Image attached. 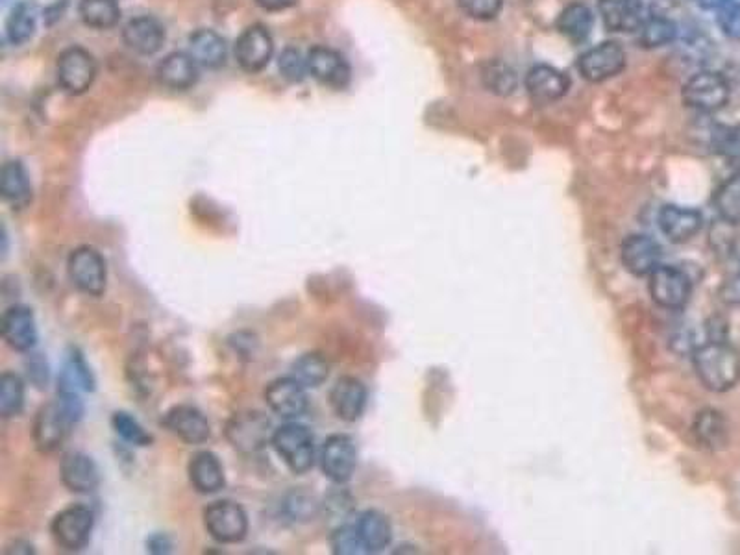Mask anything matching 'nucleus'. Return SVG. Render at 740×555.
<instances>
[{"mask_svg": "<svg viewBox=\"0 0 740 555\" xmlns=\"http://www.w3.org/2000/svg\"><path fill=\"white\" fill-rule=\"evenodd\" d=\"M692 363L698 380L713 393H728L740 382V354L724 339L696 346Z\"/></svg>", "mask_w": 740, "mask_h": 555, "instance_id": "f257e3e1", "label": "nucleus"}, {"mask_svg": "<svg viewBox=\"0 0 740 555\" xmlns=\"http://www.w3.org/2000/svg\"><path fill=\"white\" fill-rule=\"evenodd\" d=\"M272 446L293 474H306L315 465V439L304 424L287 422L272 433Z\"/></svg>", "mask_w": 740, "mask_h": 555, "instance_id": "f03ea898", "label": "nucleus"}, {"mask_svg": "<svg viewBox=\"0 0 740 555\" xmlns=\"http://www.w3.org/2000/svg\"><path fill=\"white\" fill-rule=\"evenodd\" d=\"M67 276L80 293L102 296L108 285L106 259L95 247L74 248L67 258Z\"/></svg>", "mask_w": 740, "mask_h": 555, "instance_id": "7ed1b4c3", "label": "nucleus"}, {"mask_svg": "<svg viewBox=\"0 0 740 555\" xmlns=\"http://www.w3.org/2000/svg\"><path fill=\"white\" fill-rule=\"evenodd\" d=\"M226 439L241 454H256L272 441V422L261 411H239L226 422Z\"/></svg>", "mask_w": 740, "mask_h": 555, "instance_id": "20e7f679", "label": "nucleus"}, {"mask_svg": "<svg viewBox=\"0 0 740 555\" xmlns=\"http://www.w3.org/2000/svg\"><path fill=\"white\" fill-rule=\"evenodd\" d=\"M731 89L728 80L715 71L692 74L681 89V100L687 108L700 113H715L729 102Z\"/></svg>", "mask_w": 740, "mask_h": 555, "instance_id": "39448f33", "label": "nucleus"}, {"mask_svg": "<svg viewBox=\"0 0 740 555\" xmlns=\"http://www.w3.org/2000/svg\"><path fill=\"white\" fill-rule=\"evenodd\" d=\"M204 528L211 539L221 544H239L247 539L248 515L243 506L219 500L204 509Z\"/></svg>", "mask_w": 740, "mask_h": 555, "instance_id": "423d86ee", "label": "nucleus"}, {"mask_svg": "<svg viewBox=\"0 0 740 555\" xmlns=\"http://www.w3.org/2000/svg\"><path fill=\"white\" fill-rule=\"evenodd\" d=\"M95 526V515L87 506H69L62 509L50 522V535L67 552L84 550Z\"/></svg>", "mask_w": 740, "mask_h": 555, "instance_id": "0eeeda50", "label": "nucleus"}, {"mask_svg": "<svg viewBox=\"0 0 740 555\" xmlns=\"http://www.w3.org/2000/svg\"><path fill=\"white\" fill-rule=\"evenodd\" d=\"M78 422L69 415L60 400L39 407L32 426L34 443L41 452H54L62 446Z\"/></svg>", "mask_w": 740, "mask_h": 555, "instance_id": "6e6552de", "label": "nucleus"}, {"mask_svg": "<svg viewBox=\"0 0 740 555\" xmlns=\"http://www.w3.org/2000/svg\"><path fill=\"white\" fill-rule=\"evenodd\" d=\"M628 56L617 41H604L585 50L578 60V71L591 84H602L626 69Z\"/></svg>", "mask_w": 740, "mask_h": 555, "instance_id": "1a4fd4ad", "label": "nucleus"}, {"mask_svg": "<svg viewBox=\"0 0 740 555\" xmlns=\"http://www.w3.org/2000/svg\"><path fill=\"white\" fill-rule=\"evenodd\" d=\"M650 295L659 308L679 311L691 300V278L678 267L659 265L650 274Z\"/></svg>", "mask_w": 740, "mask_h": 555, "instance_id": "9d476101", "label": "nucleus"}, {"mask_svg": "<svg viewBox=\"0 0 740 555\" xmlns=\"http://www.w3.org/2000/svg\"><path fill=\"white\" fill-rule=\"evenodd\" d=\"M322 474L328 480L343 485L352 480L358 467V448L350 435L335 433L330 435L321 448Z\"/></svg>", "mask_w": 740, "mask_h": 555, "instance_id": "9b49d317", "label": "nucleus"}, {"mask_svg": "<svg viewBox=\"0 0 740 555\" xmlns=\"http://www.w3.org/2000/svg\"><path fill=\"white\" fill-rule=\"evenodd\" d=\"M97 78L95 58L80 47L63 50L58 58V82L69 95H82Z\"/></svg>", "mask_w": 740, "mask_h": 555, "instance_id": "f8f14e48", "label": "nucleus"}, {"mask_svg": "<svg viewBox=\"0 0 740 555\" xmlns=\"http://www.w3.org/2000/svg\"><path fill=\"white\" fill-rule=\"evenodd\" d=\"M161 424L180 441L191 446L208 443L211 437L210 420L191 404L173 406L161 419Z\"/></svg>", "mask_w": 740, "mask_h": 555, "instance_id": "ddd939ff", "label": "nucleus"}, {"mask_svg": "<svg viewBox=\"0 0 740 555\" xmlns=\"http://www.w3.org/2000/svg\"><path fill=\"white\" fill-rule=\"evenodd\" d=\"M265 402L274 415L285 420L300 419L308 411V393L302 383L295 378L285 376L267 385Z\"/></svg>", "mask_w": 740, "mask_h": 555, "instance_id": "4468645a", "label": "nucleus"}, {"mask_svg": "<svg viewBox=\"0 0 740 555\" xmlns=\"http://www.w3.org/2000/svg\"><path fill=\"white\" fill-rule=\"evenodd\" d=\"M274 54V41L265 26H248L235 43V60L247 73L263 71Z\"/></svg>", "mask_w": 740, "mask_h": 555, "instance_id": "2eb2a0df", "label": "nucleus"}, {"mask_svg": "<svg viewBox=\"0 0 740 555\" xmlns=\"http://www.w3.org/2000/svg\"><path fill=\"white\" fill-rule=\"evenodd\" d=\"M0 333L6 345L15 352H32L37 343L34 311L23 304H13L2 313Z\"/></svg>", "mask_w": 740, "mask_h": 555, "instance_id": "dca6fc26", "label": "nucleus"}, {"mask_svg": "<svg viewBox=\"0 0 740 555\" xmlns=\"http://www.w3.org/2000/svg\"><path fill=\"white\" fill-rule=\"evenodd\" d=\"M524 87L533 104L546 106V104H554L567 95L570 89V78L552 65H535L526 74Z\"/></svg>", "mask_w": 740, "mask_h": 555, "instance_id": "f3484780", "label": "nucleus"}, {"mask_svg": "<svg viewBox=\"0 0 740 555\" xmlns=\"http://www.w3.org/2000/svg\"><path fill=\"white\" fill-rule=\"evenodd\" d=\"M330 406L337 419L356 422L365 413L369 393L365 383L354 376H341L330 389Z\"/></svg>", "mask_w": 740, "mask_h": 555, "instance_id": "a211bd4d", "label": "nucleus"}, {"mask_svg": "<svg viewBox=\"0 0 740 555\" xmlns=\"http://www.w3.org/2000/svg\"><path fill=\"white\" fill-rule=\"evenodd\" d=\"M308 69L309 74L319 84L332 89H345L352 78V71L345 56L328 47H315L309 50Z\"/></svg>", "mask_w": 740, "mask_h": 555, "instance_id": "6ab92c4d", "label": "nucleus"}, {"mask_svg": "<svg viewBox=\"0 0 740 555\" xmlns=\"http://www.w3.org/2000/svg\"><path fill=\"white\" fill-rule=\"evenodd\" d=\"M60 478L63 485L74 494L95 493L102 481L95 459L84 452H69L63 456Z\"/></svg>", "mask_w": 740, "mask_h": 555, "instance_id": "aec40b11", "label": "nucleus"}, {"mask_svg": "<svg viewBox=\"0 0 740 555\" xmlns=\"http://www.w3.org/2000/svg\"><path fill=\"white\" fill-rule=\"evenodd\" d=\"M661 258L663 248L650 235H629L622 243V263L637 278L650 276L661 265Z\"/></svg>", "mask_w": 740, "mask_h": 555, "instance_id": "412c9836", "label": "nucleus"}, {"mask_svg": "<svg viewBox=\"0 0 740 555\" xmlns=\"http://www.w3.org/2000/svg\"><path fill=\"white\" fill-rule=\"evenodd\" d=\"M659 230L672 243H687L694 235L700 234L703 215L694 208H683L676 204H666L657 215Z\"/></svg>", "mask_w": 740, "mask_h": 555, "instance_id": "4be33fe9", "label": "nucleus"}, {"mask_svg": "<svg viewBox=\"0 0 740 555\" xmlns=\"http://www.w3.org/2000/svg\"><path fill=\"white\" fill-rule=\"evenodd\" d=\"M126 47L139 56H154L165 45V28L156 17L141 15L124 26Z\"/></svg>", "mask_w": 740, "mask_h": 555, "instance_id": "5701e85b", "label": "nucleus"}, {"mask_svg": "<svg viewBox=\"0 0 740 555\" xmlns=\"http://www.w3.org/2000/svg\"><path fill=\"white\" fill-rule=\"evenodd\" d=\"M187 476L191 487L200 494L219 493L226 485L221 459L210 450H200L189 459Z\"/></svg>", "mask_w": 740, "mask_h": 555, "instance_id": "b1692460", "label": "nucleus"}, {"mask_svg": "<svg viewBox=\"0 0 740 555\" xmlns=\"http://www.w3.org/2000/svg\"><path fill=\"white\" fill-rule=\"evenodd\" d=\"M598 13L609 32H637L648 17L641 0H598Z\"/></svg>", "mask_w": 740, "mask_h": 555, "instance_id": "393cba45", "label": "nucleus"}, {"mask_svg": "<svg viewBox=\"0 0 740 555\" xmlns=\"http://www.w3.org/2000/svg\"><path fill=\"white\" fill-rule=\"evenodd\" d=\"M0 193L13 210H23L32 202V184L25 165L19 160L6 161L0 173Z\"/></svg>", "mask_w": 740, "mask_h": 555, "instance_id": "a878e982", "label": "nucleus"}, {"mask_svg": "<svg viewBox=\"0 0 740 555\" xmlns=\"http://www.w3.org/2000/svg\"><path fill=\"white\" fill-rule=\"evenodd\" d=\"M696 443L705 450H722L729 443V422L718 409H703L692 424Z\"/></svg>", "mask_w": 740, "mask_h": 555, "instance_id": "bb28decb", "label": "nucleus"}, {"mask_svg": "<svg viewBox=\"0 0 740 555\" xmlns=\"http://www.w3.org/2000/svg\"><path fill=\"white\" fill-rule=\"evenodd\" d=\"M356 530L367 554L383 552L393 541L391 520L378 509L363 511L356 522Z\"/></svg>", "mask_w": 740, "mask_h": 555, "instance_id": "cd10ccee", "label": "nucleus"}, {"mask_svg": "<svg viewBox=\"0 0 740 555\" xmlns=\"http://www.w3.org/2000/svg\"><path fill=\"white\" fill-rule=\"evenodd\" d=\"M197 63L185 52H173L158 65L161 86L173 91H185L197 82Z\"/></svg>", "mask_w": 740, "mask_h": 555, "instance_id": "c85d7f7f", "label": "nucleus"}, {"mask_svg": "<svg viewBox=\"0 0 740 555\" xmlns=\"http://www.w3.org/2000/svg\"><path fill=\"white\" fill-rule=\"evenodd\" d=\"M197 65L206 69H219L226 62V41L215 30L202 28L189 37V52Z\"/></svg>", "mask_w": 740, "mask_h": 555, "instance_id": "c756f323", "label": "nucleus"}, {"mask_svg": "<svg viewBox=\"0 0 740 555\" xmlns=\"http://www.w3.org/2000/svg\"><path fill=\"white\" fill-rule=\"evenodd\" d=\"M555 28L561 36L574 45H581L591 36L594 28V13L583 2H570L563 12L559 13Z\"/></svg>", "mask_w": 740, "mask_h": 555, "instance_id": "7c9ffc66", "label": "nucleus"}, {"mask_svg": "<svg viewBox=\"0 0 740 555\" xmlns=\"http://www.w3.org/2000/svg\"><path fill=\"white\" fill-rule=\"evenodd\" d=\"M37 28V6L30 0H23L13 6L12 13L6 21V39L15 47L30 41Z\"/></svg>", "mask_w": 740, "mask_h": 555, "instance_id": "2f4dec72", "label": "nucleus"}, {"mask_svg": "<svg viewBox=\"0 0 740 555\" xmlns=\"http://www.w3.org/2000/svg\"><path fill=\"white\" fill-rule=\"evenodd\" d=\"M80 19L95 30H108L119 23L121 6L117 0H80Z\"/></svg>", "mask_w": 740, "mask_h": 555, "instance_id": "473e14b6", "label": "nucleus"}, {"mask_svg": "<svg viewBox=\"0 0 740 555\" xmlns=\"http://www.w3.org/2000/svg\"><path fill=\"white\" fill-rule=\"evenodd\" d=\"M289 376L295 378L296 382L302 383L306 389H317L328 380L330 365H328L326 359L322 358L321 354L309 352V354H304V356H300V358L293 361Z\"/></svg>", "mask_w": 740, "mask_h": 555, "instance_id": "72a5a7b5", "label": "nucleus"}, {"mask_svg": "<svg viewBox=\"0 0 740 555\" xmlns=\"http://www.w3.org/2000/svg\"><path fill=\"white\" fill-rule=\"evenodd\" d=\"M637 32L644 49H661L676 41L678 26L663 15H648Z\"/></svg>", "mask_w": 740, "mask_h": 555, "instance_id": "f704fd0d", "label": "nucleus"}, {"mask_svg": "<svg viewBox=\"0 0 740 555\" xmlns=\"http://www.w3.org/2000/svg\"><path fill=\"white\" fill-rule=\"evenodd\" d=\"M481 82L494 95H513L518 86L517 73L500 60H489L481 65Z\"/></svg>", "mask_w": 740, "mask_h": 555, "instance_id": "c9c22d12", "label": "nucleus"}, {"mask_svg": "<svg viewBox=\"0 0 740 555\" xmlns=\"http://www.w3.org/2000/svg\"><path fill=\"white\" fill-rule=\"evenodd\" d=\"M25 407V382L15 372H4L0 376V415L13 419L21 415Z\"/></svg>", "mask_w": 740, "mask_h": 555, "instance_id": "e433bc0d", "label": "nucleus"}, {"mask_svg": "<svg viewBox=\"0 0 740 555\" xmlns=\"http://www.w3.org/2000/svg\"><path fill=\"white\" fill-rule=\"evenodd\" d=\"M716 213L726 224L740 222V174L726 180L713 197Z\"/></svg>", "mask_w": 740, "mask_h": 555, "instance_id": "4c0bfd02", "label": "nucleus"}, {"mask_svg": "<svg viewBox=\"0 0 740 555\" xmlns=\"http://www.w3.org/2000/svg\"><path fill=\"white\" fill-rule=\"evenodd\" d=\"M111 428L123 441L134 446H150L154 443V437L126 411H115L111 415Z\"/></svg>", "mask_w": 740, "mask_h": 555, "instance_id": "58836bf2", "label": "nucleus"}, {"mask_svg": "<svg viewBox=\"0 0 740 555\" xmlns=\"http://www.w3.org/2000/svg\"><path fill=\"white\" fill-rule=\"evenodd\" d=\"M711 148L716 154L740 161V124L737 126H715L711 132Z\"/></svg>", "mask_w": 740, "mask_h": 555, "instance_id": "ea45409f", "label": "nucleus"}, {"mask_svg": "<svg viewBox=\"0 0 740 555\" xmlns=\"http://www.w3.org/2000/svg\"><path fill=\"white\" fill-rule=\"evenodd\" d=\"M330 544H332V552L337 555H359L367 554L365 546L359 539L358 530H356V524L350 526H341L337 530L333 531L332 537H330Z\"/></svg>", "mask_w": 740, "mask_h": 555, "instance_id": "a19ab883", "label": "nucleus"}, {"mask_svg": "<svg viewBox=\"0 0 740 555\" xmlns=\"http://www.w3.org/2000/svg\"><path fill=\"white\" fill-rule=\"evenodd\" d=\"M278 67H280V73H282L285 80H289L293 84L302 82L309 74L308 58H304L300 54V50L293 49V47H289V49L282 52V56L278 60Z\"/></svg>", "mask_w": 740, "mask_h": 555, "instance_id": "79ce46f5", "label": "nucleus"}, {"mask_svg": "<svg viewBox=\"0 0 740 555\" xmlns=\"http://www.w3.org/2000/svg\"><path fill=\"white\" fill-rule=\"evenodd\" d=\"M459 8L476 21H493L502 12L504 0H457Z\"/></svg>", "mask_w": 740, "mask_h": 555, "instance_id": "37998d69", "label": "nucleus"}, {"mask_svg": "<svg viewBox=\"0 0 740 555\" xmlns=\"http://www.w3.org/2000/svg\"><path fill=\"white\" fill-rule=\"evenodd\" d=\"M716 25L731 41H740V2L733 0L716 12Z\"/></svg>", "mask_w": 740, "mask_h": 555, "instance_id": "c03bdc74", "label": "nucleus"}, {"mask_svg": "<svg viewBox=\"0 0 740 555\" xmlns=\"http://www.w3.org/2000/svg\"><path fill=\"white\" fill-rule=\"evenodd\" d=\"M26 378L30 383L43 391L49 385V363L37 352H28V358L25 361Z\"/></svg>", "mask_w": 740, "mask_h": 555, "instance_id": "a18cd8bd", "label": "nucleus"}, {"mask_svg": "<svg viewBox=\"0 0 740 555\" xmlns=\"http://www.w3.org/2000/svg\"><path fill=\"white\" fill-rule=\"evenodd\" d=\"M285 509L295 520H309L317 513V502L306 494L293 493L287 498Z\"/></svg>", "mask_w": 740, "mask_h": 555, "instance_id": "49530a36", "label": "nucleus"}, {"mask_svg": "<svg viewBox=\"0 0 740 555\" xmlns=\"http://www.w3.org/2000/svg\"><path fill=\"white\" fill-rule=\"evenodd\" d=\"M67 365L74 370V374L80 378V382L84 385L86 391H95V376L89 369V365L86 363V359L82 356V352L78 348H71L69 356H67Z\"/></svg>", "mask_w": 740, "mask_h": 555, "instance_id": "de8ad7c7", "label": "nucleus"}, {"mask_svg": "<svg viewBox=\"0 0 740 555\" xmlns=\"http://www.w3.org/2000/svg\"><path fill=\"white\" fill-rule=\"evenodd\" d=\"M147 552L150 554H171L173 552V541L165 533H154L147 539Z\"/></svg>", "mask_w": 740, "mask_h": 555, "instance_id": "09e8293b", "label": "nucleus"}, {"mask_svg": "<svg viewBox=\"0 0 740 555\" xmlns=\"http://www.w3.org/2000/svg\"><path fill=\"white\" fill-rule=\"evenodd\" d=\"M298 0H256L259 8H263L265 12H284L293 8Z\"/></svg>", "mask_w": 740, "mask_h": 555, "instance_id": "8fccbe9b", "label": "nucleus"}, {"mask_svg": "<svg viewBox=\"0 0 740 555\" xmlns=\"http://www.w3.org/2000/svg\"><path fill=\"white\" fill-rule=\"evenodd\" d=\"M722 296L729 304H740V276L729 280L728 284L724 285Z\"/></svg>", "mask_w": 740, "mask_h": 555, "instance_id": "3c124183", "label": "nucleus"}, {"mask_svg": "<svg viewBox=\"0 0 740 555\" xmlns=\"http://www.w3.org/2000/svg\"><path fill=\"white\" fill-rule=\"evenodd\" d=\"M729 2H733V0H698V4L702 6L703 10H715V12L724 8Z\"/></svg>", "mask_w": 740, "mask_h": 555, "instance_id": "603ef678", "label": "nucleus"}]
</instances>
